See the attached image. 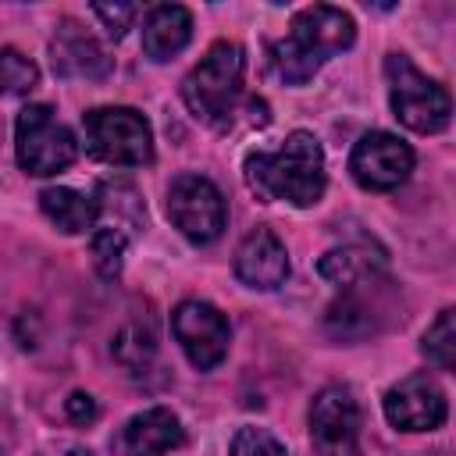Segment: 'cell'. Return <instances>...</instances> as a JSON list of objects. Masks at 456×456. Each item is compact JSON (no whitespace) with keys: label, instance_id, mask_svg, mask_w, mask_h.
I'll return each mask as SVG.
<instances>
[{"label":"cell","instance_id":"obj_1","mask_svg":"<svg viewBox=\"0 0 456 456\" xmlns=\"http://www.w3.org/2000/svg\"><path fill=\"white\" fill-rule=\"evenodd\" d=\"M246 182L264 203L314 207L328 189L324 150L314 132L296 128L278 150H256L246 157Z\"/></svg>","mask_w":456,"mask_h":456},{"label":"cell","instance_id":"obj_2","mask_svg":"<svg viewBox=\"0 0 456 456\" xmlns=\"http://www.w3.org/2000/svg\"><path fill=\"white\" fill-rule=\"evenodd\" d=\"M356 39V21L349 11L331 4L299 7L289 21L285 39L271 43V68L285 86H306L331 57L349 50Z\"/></svg>","mask_w":456,"mask_h":456},{"label":"cell","instance_id":"obj_3","mask_svg":"<svg viewBox=\"0 0 456 456\" xmlns=\"http://www.w3.org/2000/svg\"><path fill=\"white\" fill-rule=\"evenodd\" d=\"M242 75H246V53L232 39H217L200 64L182 78V103L189 114L210 128H228L239 100H242Z\"/></svg>","mask_w":456,"mask_h":456},{"label":"cell","instance_id":"obj_4","mask_svg":"<svg viewBox=\"0 0 456 456\" xmlns=\"http://www.w3.org/2000/svg\"><path fill=\"white\" fill-rule=\"evenodd\" d=\"M385 78H388V103L392 114L420 135H435L449 125L452 118V100L449 89L435 78H428L406 53H388L385 57Z\"/></svg>","mask_w":456,"mask_h":456},{"label":"cell","instance_id":"obj_5","mask_svg":"<svg viewBox=\"0 0 456 456\" xmlns=\"http://www.w3.org/2000/svg\"><path fill=\"white\" fill-rule=\"evenodd\" d=\"M86 153L114 167L153 164V128L135 107H93L82 114Z\"/></svg>","mask_w":456,"mask_h":456},{"label":"cell","instance_id":"obj_6","mask_svg":"<svg viewBox=\"0 0 456 456\" xmlns=\"http://www.w3.org/2000/svg\"><path fill=\"white\" fill-rule=\"evenodd\" d=\"M14 153L25 175L50 178L75 164L78 139L53 114L50 103H28L18 110V121H14Z\"/></svg>","mask_w":456,"mask_h":456},{"label":"cell","instance_id":"obj_7","mask_svg":"<svg viewBox=\"0 0 456 456\" xmlns=\"http://www.w3.org/2000/svg\"><path fill=\"white\" fill-rule=\"evenodd\" d=\"M167 217L189 242L210 246L228 224V207L221 189L207 175L185 171L167 185Z\"/></svg>","mask_w":456,"mask_h":456},{"label":"cell","instance_id":"obj_8","mask_svg":"<svg viewBox=\"0 0 456 456\" xmlns=\"http://www.w3.org/2000/svg\"><path fill=\"white\" fill-rule=\"evenodd\" d=\"M363 413L349 385H324L310 403V442L317 456H356Z\"/></svg>","mask_w":456,"mask_h":456},{"label":"cell","instance_id":"obj_9","mask_svg":"<svg viewBox=\"0 0 456 456\" xmlns=\"http://www.w3.org/2000/svg\"><path fill=\"white\" fill-rule=\"evenodd\" d=\"M171 331L196 370H214L228 356V342H232L228 317L207 299H182L171 310Z\"/></svg>","mask_w":456,"mask_h":456},{"label":"cell","instance_id":"obj_10","mask_svg":"<svg viewBox=\"0 0 456 456\" xmlns=\"http://www.w3.org/2000/svg\"><path fill=\"white\" fill-rule=\"evenodd\" d=\"M413 160L417 157H413L410 142L378 128V132L360 135V142L349 153V171H353L356 185H363L367 192H392L410 178Z\"/></svg>","mask_w":456,"mask_h":456},{"label":"cell","instance_id":"obj_11","mask_svg":"<svg viewBox=\"0 0 456 456\" xmlns=\"http://www.w3.org/2000/svg\"><path fill=\"white\" fill-rule=\"evenodd\" d=\"M388 310H392L388 281H385V274H374V278H363V281H353L342 289V296L328 306L324 328L342 342H356V338L374 335L381 328L378 317Z\"/></svg>","mask_w":456,"mask_h":456},{"label":"cell","instance_id":"obj_12","mask_svg":"<svg viewBox=\"0 0 456 456\" xmlns=\"http://www.w3.org/2000/svg\"><path fill=\"white\" fill-rule=\"evenodd\" d=\"M381 406H385L388 424L395 431H410V435H417V431H438L445 424V417H449L445 392H442V385L428 370L410 374L399 385H392L385 392V403Z\"/></svg>","mask_w":456,"mask_h":456},{"label":"cell","instance_id":"obj_13","mask_svg":"<svg viewBox=\"0 0 456 456\" xmlns=\"http://www.w3.org/2000/svg\"><path fill=\"white\" fill-rule=\"evenodd\" d=\"M50 64L61 78H107L114 61L100 46V39L75 18H61L50 39Z\"/></svg>","mask_w":456,"mask_h":456},{"label":"cell","instance_id":"obj_14","mask_svg":"<svg viewBox=\"0 0 456 456\" xmlns=\"http://www.w3.org/2000/svg\"><path fill=\"white\" fill-rule=\"evenodd\" d=\"M232 267H235V278H239L246 289L271 292V289L285 285V278H289V253H285V242H281L267 224H256V228L246 232V239L239 242Z\"/></svg>","mask_w":456,"mask_h":456},{"label":"cell","instance_id":"obj_15","mask_svg":"<svg viewBox=\"0 0 456 456\" xmlns=\"http://www.w3.org/2000/svg\"><path fill=\"white\" fill-rule=\"evenodd\" d=\"M182 442H185V428L175 417V410H167V406H150V410L128 417V424L121 428V438H118L125 456H171Z\"/></svg>","mask_w":456,"mask_h":456},{"label":"cell","instance_id":"obj_16","mask_svg":"<svg viewBox=\"0 0 456 456\" xmlns=\"http://www.w3.org/2000/svg\"><path fill=\"white\" fill-rule=\"evenodd\" d=\"M192 39V14L182 4H157L142 21V50L150 61L178 57Z\"/></svg>","mask_w":456,"mask_h":456},{"label":"cell","instance_id":"obj_17","mask_svg":"<svg viewBox=\"0 0 456 456\" xmlns=\"http://www.w3.org/2000/svg\"><path fill=\"white\" fill-rule=\"evenodd\" d=\"M321 278H328L331 285L346 289L353 281H363V278H374V274H385V249L374 246V242H349V246H338V249H328L317 264Z\"/></svg>","mask_w":456,"mask_h":456},{"label":"cell","instance_id":"obj_18","mask_svg":"<svg viewBox=\"0 0 456 456\" xmlns=\"http://www.w3.org/2000/svg\"><path fill=\"white\" fill-rule=\"evenodd\" d=\"M39 207L50 217V224H57L64 235H82V232L96 228V217H100V200L96 196H86V192H75V189H64V185L43 189Z\"/></svg>","mask_w":456,"mask_h":456},{"label":"cell","instance_id":"obj_19","mask_svg":"<svg viewBox=\"0 0 456 456\" xmlns=\"http://www.w3.org/2000/svg\"><path fill=\"white\" fill-rule=\"evenodd\" d=\"M125 249H128V235L118 228V224H103L89 235V256H93V267L100 278L114 281L121 274V264H125Z\"/></svg>","mask_w":456,"mask_h":456},{"label":"cell","instance_id":"obj_20","mask_svg":"<svg viewBox=\"0 0 456 456\" xmlns=\"http://www.w3.org/2000/svg\"><path fill=\"white\" fill-rule=\"evenodd\" d=\"M420 353L428 356V363H435L438 370H452L456 367V328H452V310L445 306L435 324L424 331Z\"/></svg>","mask_w":456,"mask_h":456},{"label":"cell","instance_id":"obj_21","mask_svg":"<svg viewBox=\"0 0 456 456\" xmlns=\"http://www.w3.org/2000/svg\"><path fill=\"white\" fill-rule=\"evenodd\" d=\"M36 82H39L36 61L14 46H0V96H21L36 89Z\"/></svg>","mask_w":456,"mask_h":456},{"label":"cell","instance_id":"obj_22","mask_svg":"<svg viewBox=\"0 0 456 456\" xmlns=\"http://www.w3.org/2000/svg\"><path fill=\"white\" fill-rule=\"evenodd\" d=\"M153 328H150V321L146 324H125L121 331H118V338H114V346H110V353L125 363V367H146V360L153 356Z\"/></svg>","mask_w":456,"mask_h":456},{"label":"cell","instance_id":"obj_23","mask_svg":"<svg viewBox=\"0 0 456 456\" xmlns=\"http://www.w3.org/2000/svg\"><path fill=\"white\" fill-rule=\"evenodd\" d=\"M228 456H289V449L267 428H239L232 435Z\"/></svg>","mask_w":456,"mask_h":456},{"label":"cell","instance_id":"obj_24","mask_svg":"<svg viewBox=\"0 0 456 456\" xmlns=\"http://www.w3.org/2000/svg\"><path fill=\"white\" fill-rule=\"evenodd\" d=\"M93 14L103 21L107 36L121 39V36L132 28V21H135L139 7H135V4H93Z\"/></svg>","mask_w":456,"mask_h":456},{"label":"cell","instance_id":"obj_25","mask_svg":"<svg viewBox=\"0 0 456 456\" xmlns=\"http://www.w3.org/2000/svg\"><path fill=\"white\" fill-rule=\"evenodd\" d=\"M64 413H68L71 424H93L96 413H100V406H96V399L89 392H71L64 399Z\"/></svg>","mask_w":456,"mask_h":456},{"label":"cell","instance_id":"obj_26","mask_svg":"<svg viewBox=\"0 0 456 456\" xmlns=\"http://www.w3.org/2000/svg\"><path fill=\"white\" fill-rule=\"evenodd\" d=\"M64 456H93V452H89V449H82V445H75V449H68Z\"/></svg>","mask_w":456,"mask_h":456}]
</instances>
